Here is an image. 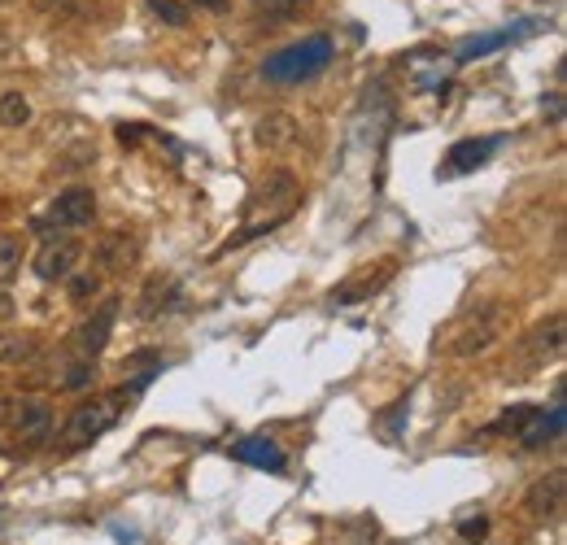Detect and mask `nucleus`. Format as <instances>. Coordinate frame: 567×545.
<instances>
[{
  "label": "nucleus",
  "instance_id": "obj_12",
  "mask_svg": "<svg viewBox=\"0 0 567 545\" xmlns=\"http://www.w3.org/2000/svg\"><path fill=\"white\" fill-rule=\"evenodd\" d=\"M533 428H524L520 432V441L528 445V450H541V445H550V441H559L563 428H567V415H563V402H554L546 415H533L528 419Z\"/></svg>",
  "mask_w": 567,
  "mask_h": 545
},
{
  "label": "nucleus",
  "instance_id": "obj_19",
  "mask_svg": "<svg viewBox=\"0 0 567 545\" xmlns=\"http://www.w3.org/2000/svg\"><path fill=\"white\" fill-rule=\"evenodd\" d=\"M40 354V341L35 336H0V362L5 367H22V362H31Z\"/></svg>",
  "mask_w": 567,
  "mask_h": 545
},
{
  "label": "nucleus",
  "instance_id": "obj_8",
  "mask_svg": "<svg viewBox=\"0 0 567 545\" xmlns=\"http://www.w3.org/2000/svg\"><path fill=\"white\" fill-rule=\"evenodd\" d=\"M140 258V240L136 232H110V236H101V245H96V266L101 271H127L131 262Z\"/></svg>",
  "mask_w": 567,
  "mask_h": 545
},
{
  "label": "nucleus",
  "instance_id": "obj_5",
  "mask_svg": "<svg viewBox=\"0 0 567 545\" xmlns=\"http://www.w3.org/2000/svg\"><path fill=\"white\" fill-rule=\"evenodd\" d=\"M118 306H123L118 297H105L101 306H96V314L83 319V327L75 332V345L83 358H96L105 349V341H110V332H114V319H118Z\"/></svg>",
  "mask_w": 567,
  "mask_h": 545
},
{
  "label": "nucleus",
  "instance_id": "obj_23",
  "mask_svg": "<svg viewBox=\"0 0 567 545\" xmlns=\"http://www.w3.org/2000/svg\"><path fill=\"white\" fill-rule=\"evenodd\" d=\"M144 5H149L153 18H162L166 27H188V5H179V0H144Z\"/></svg>",
  "mask_w": 567,
  "mask_h": 545
},
{
  "label": "nucleus",
  "instance_id": "obj_18",
  "mask_svg": "<svg viewBox=\"0 0 567 545\" xmlns=\"http://www.w3.org/2000/svg\"><path fill=\"white\" fill-rule=\"evenodd\" d=\"M515 40V31H493V35H476V40H467L463 48H458V57L454 62L458 66H467V62H476V57H489V53H498V48H506Z\"/></svg>",
  "mask_w": 567,
  "mask_h": 545
},
{
  "label": "nucleus",
  "instance_id": "obj_28",
  "mask_svg": "<svg viewBox=\"0 0 567 545\" xmlns=\"http://www.w3.org/2000/svg\"><path fill=\"white\" fill-rule=\"evenodd\" d=\"M14 319V297H9V288H0V323Z\"/></svg>",
  "mask_w": 567,
  "mask_h": 545
},
{
  "label": "nucleus",
  "instance_id": "obj_7",
  "mask_svg": "<svg viewBox=\"0 0 567 545\" xmlns=\"http://www.w3.org/2000/svg\"><path fill=\"white\" fill-rule=\"evenodd\" d=\"M92 214H96L92 188H66L62 197L53 201V210H48V218H53L57 227H88Z\"/></svg>",
  "mask_w": 567,
  "mask_h": 545
},
{
  "label": "nucleus",
  "instance_id": "obj_31",
  "mask_svg": "<svg viewBox=\"0 0 567 545\" xmlns=\"http://www.w3.org/2000/svg\"><path fill=\"white\" fill-rule=\"evenodd\" d=\"M201 9H214V14H219V9H227V0H197Z\"/></svg>",
  "mask_w": 567,
  "mask_h": 545
},
{
  "label": "nucleus",
  "instance_id": "obj_9",
  "mask_svg": "<svg viewBox=\"0 0 567 545\" xmlns=\"http://www.w3.org/2000/svg\"><path fill=\"white\" fill-rule=\"evenodd\" d=\"M502 140H458L450 153H445V175H467L476 166H485L493 153H498Z\"/></svg>",
  "mask_w": 567,
  "mask_h": 545
},
{
  "label": "nucleus",
  "instance_id": "obj_14",
  "mask_svg": "<svg viewBox=\"0 0 567 545\" xmlns=\"http://www.w3.org/2000/svg\"><path fill=\"white\" fill-rule=\"evenodd\" d=\"M524 354H528V362H546V358H554V354H563V314H554L550 323L533 327V336H528Z\"/></svg>",
  "mask_w": 567,
  "mask_h": 545
},
{
  "label": "nucleus",
  "instance_id": "obj_2",
  "mask_svg": "<svg viewBox=\"0 0 567 545\" xmlns=\"http://www.w3.org/2000/svg\"><path fill=\"white\" fill-rule=\"evenodd\" d=\"M328 62H332V40L328 35H310V40H297V44L280 48V53H271L262 62V75L271 83H306Z\"/></svg>",
  "mask_w": 567,
  "mask_h": 545
},
{
  "label": "nucleus",
  "instance_id": "obj_24",
  "mask_svg": "<svg viewBox=\"0 0 567 545\" xmlns=\"http://www.w3.org/2000/svg\"><path fill=\"white\" fill-rule=\"evenodd\" d=\"M92 380H96V358H79V362H70L66 367L62 389H88Z\"/></svg>",
  "mask_w": 567,
  "mask_h": 545
},
{
  "label": "nucleus",
  "instance_id": "obj_29",
  "mask_svg": "<svg viewBox=\"0 0 567 545\" xmlns=\"http://www.w3.org/2000/svg\"><path fill=\"white\" fill-rule=\"evenodd\" d=\"M485 528H489L485 519H476V524H463V528H458V532H463L467 541H480V537H485Z\"/></svg>",
  "mask_w": 567,
  "mask_h": 545
},
{
  "label": "nucleus",
  "instance_id": "obj_15",
  "mask_svg": "<svg viewBox=\"0 0 567 545\" xmlns=\"http://www.w3.org/2000/svg\"><path fill=\"white\" fill-rule=\"evenodd\" d=\"M236 458L249 467H262V471H284V454L280 445L267 441V436H245V441L236 445Z\"/></svg>",
  "mask_w": 567,
  "mask_h": 545
},
{
  "label": "nucleus",
  "instance_id": "obj_1",
  "mask_svg": "<svg viewBox=\"0 0 567 545\" xmlns=\"http://www.w3.org/2000/svg\"><path fill=\"white\" fill-rule=\"evenodd\" d=\"M131 393L136 389H118V393H101V397H88V402H79L75 410H70L66 419V450H83V445H92L96 436H105L118 423V415H123V406L131 402Z\"/></svg>",
  "mask_w": 567,
  "mask_h": 545
},
{
  "label": "nucleus",
  "instance_id": "obj_20",
  "mask_svg": "<svg viewBox=\"0 0 567 545\" xmlns=\"http://www.w3.org/2000/svg\"><path fill=\"white\" fill-rule=\"evenodd\" d=\"M332 545H376V519H345Z\"/></svg>",
  "mask_w": 567,
  "mask_h": 545
},
{
  "label": "nucleus",
  "instance_id": "obj_30",
  "mask_svg": "<svg viewBox=\"0 0 567 545\" xmlns=\"http://www.w3.org/2000/svg\"><path fill=\"white\" fill-rule=\"evenodd\" d=\"M546 109H550V118H563V101H559V92H550V101H546Z\"/></svg>",
  "mask_w": 567,
  "mask_h": 545
},
{
  "label": "nucleus",
  "instance_id": "obj_13",
  "mask_svg": "<svg viewBox=\"0 0 567 545\" xmlns=\"http://www.w3.org/2000/svg\"><path fill=\"white\" fill-rule=\"evenodd\" d=\"M563 489H567V484H563V471H550V476H541L533 489H528V511L541 515V519H546V515H559V511H563Z\"/></svg>",
  "mask_w": 567,
  "mask_h": 545
},
{
  "label": "nucleus",
  "instance_id": "obj_17",
  "mask_svg": "<svg viewBox=\"0 0 567 545\" xmlns=\"http://www.w3.org/2000/svg\"><path fill=\"white\" fill-rule=\"evenodd\" d=\"M393 275V262H384L380 266V275H363V280H354V284H345V288H336V293L328 297L332 306H354V301H363V297H371L376 293V288L384 284Z\"/></svg>",
  "mask_w": 567,
  "mask_h": 545
},
{
  "label": "nucleus",
  "instance_id": "obj_25",
  "mask_svg": "<svg viewBox=\"0 0 567 545\" xmlns=\"http://www.w3.org/2000/svg\"><path fill=\"white\" fill-rule=\"evenodd\" d=\"M35 9L48 18H79L88 9V0H35Z\"/></svg>",
  "mask_w": 567,
  "mask_h": 545
},
{
  "label": "nucleus",
  "instance_id": "obj_21",
  "mask_svg": "<svg viewBox=\"0 0 567 545\" xmlns=\"http://www.w3.org/2000/svg\"><path fill=\"white\" fill-rule=\"evenodd\" d=\"M22 271V245H18V236H0V288H9L14 284V275Z\"/></svg>",
  "mask_w": 567,
  "mask_h": 545
},
{
  "label": "nucleus",
  "instance_id": "obj_16",
  "mask_svg": "<svg viewBox=\"0 0 567 545\" xmlns=\"http://www.w3.org/2000/svg\"><path fill=\"white\" fill-rule=\"evenodd\" d=\"M253 140L262 144V149H284V144L297 140V118L293 114H267L253 131Z\"/></svg>",
  "mask_w": 567,
  "mask_h": 545
},
{
  "label": "nucleus",
  "instance_id": "obj_26",
  "mask_svg": "<svg viewBox=\"0 0 567 545\" xmlns=\"http://www.w3.org/2000/svg\"><path fill=\"white\" fill-rule=\"evenodd\" d=\"M96 293H101V275L83 271V275H75V280H70V297H75V301H92Z\"/></svg>",
  "mask_w": 567,
  "mask_h": 545
},
{
  "label": "nucleus",
  "instance_id": "obj_27",
  "mask_svg": "<svg viewBox=\"0 0 567 545\" xmlns=\"http://www.w3.org/2000/svg\"><path fill=\"white\" fill-rule=\"evenodd\" d=\"M533 415H537V410H533V406H515V410H511V415H502V419H498V423H493V428H489V432H524V423H528V419H533Z\"/></svg>",
  "mask_w": 567,
  "mask_h": 545
},
{
  "label": "nucleus",
  "instance_id": "obj_32",
  "mask_svg": "<svg viewBox=\"0 0 567 545\" xmlns=\"http://www.w3.org/2000/svg\"><path fill=\"white\" fill-rule=\"evenodd\" d=\"M0 5H5V0H0Z\"/></svg>",
  "mask_w": 567,
  "mask_h": 545
},
{
  "label": "nucleus",
  "instance_id": "obj_6",
  "mask_svg": "<svg viewBox=\"0 0 567 545\" xmlns=\"http://www.w3.org/2000/svg\"><path fill=\"white\" fill-rule=\"evenodd\" d=\"M184 306V284L175 275H153L140 293V319H158V314H171Z\"/></svg>",
  "mask_w": 567,
  "mask_h": 545
},
{
  "label": "nucleus",
  "instance_id": "obj_3",
  "mask_svg": "<svg viewBox=\"0 0 567 545\" xmlns=\"http://www.w3.org/2000/svg\"><path fill=\"white\" fill-rule=\"evenodd\" d=\"M498 336H502V310L467 314V319L454 327V336H450V354L454 358H472V354H480V349H489Z\"/></svg>",
  "mask_w": 567,
  "mask_h": 545
},
{
  "label": "nucleus",
  "instance_id": "obj_10",
  "mask_svg": "<svg viewBox=\"0 0 567 545\" xmlns=\"http://www.w3.org/2000/svg\"><path fill=\"white\" fill-rule=\"evenodd\" d=\"M310 5H315V0H253V22L275 31V27H288L293 18H301Z\"/></svg>",
  "mask_w": 567,
  "mask_h": 545
},
{
  "label": "nucleus",
  "instance_id": "obj_22",
  "mask_svg": "<svg viewBox=\"0 0 567 545\" xmlns=\"http://www.w3.org/2000/svg\"><path fill=\"white\" fill-rule=\"evenodd\" d=\"M27 118H31L27 96H22V92H5V96H0V123H5V127H22Z\"/></svg>",
  "mask_w": 567,
  "mask_h": 545
},
{
  "label": "nucleus",
  "instance_id": "obj_11",
  "mask_svg": "<svg viewBox=\"0 0 567 545\" xmlns=\"http://www.w3.org/2000/svg\"><path fill=\"white\" fill-rule=\"evenodd\" d=\"M48 428H53V410H48V402H22L14 410V432L22 436V441H31V445H40Z\"/></svg>",
  "mask_w": 567,
  "mask_h": 545
},
{
  "label": "nucleus",
  "instance_id": "obj_33",
  "mask_svg": "<svg viewBox=\"0 0 567 545\" xmlns=\"http://www.w3.org/2000/svg\"><path fill=\"white\" fill-rule=\"evenodd\" d=\"M0 48H5V44H0Z\"/></svg>",
  "mask_w": 567,
  "mask_h": 545
},
{
  "label": "nucleus",
  "instance_id": "obj_4",
  "mask_svg": "<svg viewBox=\"0 0 567 545\" xmlns=\"http://www.w3.org/2000/svg\"><path fill=\"white\" fill-rule=\"evenodd\" d=\"M83 258V245L75 236H57V240H48V245L35 253V275H40L44 284H53V280H70L75 275V266Z\"/></svg>",
  "mask_w": 567,
  "mask_h": 545
}]
</instances>
